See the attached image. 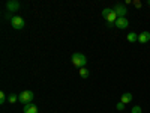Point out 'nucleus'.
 Segmentation results:
<instances>
[{"mask_svg": "<svg viewBox=\"0 0 150 113\" xmlns=\"http://www.w3.org/2000/svg\"><path fill=\"white\" fill-rule=\"evenodd\" d=\"M116 109H117V110H125V104L119 101V103H117V106H116Z\"/></svg>", "mask_w": 150, "mask_h": 113, "instance_id": "17", "label": "nucleus"}, {"mask_svg": "<svg viewBox=\"0 0 150 113\" xmlns=\"http://www.w3.org/2000/svg\"><path fill=\"white\" fill-rule=\"evenodd\" d=\"M80 75H81V79H87V77H89V69H87L86 67L81 68L80 69Z\"/></svg>", "mask_w": 150, "mask_h": 113, "instance_id": "12", "label": "nucleus"}, {"mask_svg": "<svg viewBox=\"0 0 150 113\" xmlns=\"http://www.w3.org/2000/svg\"><path fill=\"white\" fill-rule=\"evenodd\" d=\"M8 98H9V103H11V104H15V103L18 101V95H15V94H11Z\"/></svg>", "mask_w": 150, "mask_h": 113, "instance_id": "13", "label": "nucleus"}, {"mask_svg": "<svg viewBox=\"0 0 150 113\" xmlns=\"http://www.w3.org/2000/svg\"><path fill=\"white\" fill-rule=\"evenodd\" d=\"M11 26L15 30H21L24 26H26V21H24V18L20 17V15H12L11 17Z\"/></svg>", "mask_w": 150, "mask_h": 113, "instance_id": "3", "label": "nucleus"}, {"mask_svg": "<svg viewBox=\"0 0 150 113\" xmlns=\"http://www.w3.org/2000/svg\"><path fill=\"white\" fill-rule=\"evenodd\" d=\"M23 113H38V107L33 103L26 104V106H24V109H23Z\"/></svg>", "mask_w": 150, "mask_h": 113, "instance_id": "9", "label": "nucleus"}, {"mask_svg": "<svg viewBox=\"0 0 150 113\" xmlns=\"http://www.w3.org/2000/svg\"><path fill=\"white\" fill-rule=\"evenodd\" d=\"M131 101H132V94H129V92H125V94L120 97V103H123L125 106L129 104Z\"/></svg>", "mask_w": 150, "mask_h": 113, "instance_id": "10", "label": "nucleus"}, {"mask_svg": "<svg viewBox=\"0 0 150 113\" xmlns=\"http://www.w3.org/2000/svg\"><path fill=\"white\" fill-rule=\"evenodd\" d=\"M143 110H141V107L140 106H135V107H132V113H141Z\"/></svg>", "mask_w": 150, "mask_h": 113, "instance_id": "16", "label": "nucleus"}, {"mask_svg": "<svg viewBox=\"0 0 150 113\" xmlns=\"http://www.w3.org/2000/svg\"><path fill=\"white\" fill-rule=\"evenodd\" d=\"M149 41H150V32H141V33L138 35V42L146 44V42H149Z\"/></svg>", "mask_w": 150, "mask_h": 113, "instance_id": "8", "label": "nucleus"}, {"mask_svg": "<svg viewBox=\"0 0 150 113\" xmlns=\"http://www.w3.org/2000/svg\"><path fill=\"white\" fill-rule=\"evenodd\" d=\"M126 39H128V42H137L138 41V35L135 32H131L129 35H126Z\"/></svg>", "mask_w": 150, "mask_h": 113, "instance_id": "11", "label": "nucleus"}, {"mask_svg": "<svg viewBox=\"0 0 150 113\" xmlns=\"http://www.w3.org/2000/svg\"><path fill=\"white\" fill-rule=\"evenodd\" d=\"M116 26H117V29H126V27L129 26V20H128L126 17H123V18H117Z\"/></svg>", "mask_w": 150, "mask_h": 113, "instance_id": "7", "label": "nucleus"}, {"mask_svg": "<svg viewBox=\"0 0 150 113\" xmlns=\"http://www.w3.org/2000/svg\"><path fill=\"white\" fill-rule=\"evenodd\" d=\"M111 11H112L111 8H105V9L102 11V17H104V18H107V17H108V14H110Z\"/></svg>", "mask_w": 150, "mask_h": 113, "instance_id": "15", "label": "nucleus"}, {"mask_svg": "<svg viewBox=\"0 0 150 113\" xmlns=\"http://www.w3.org/2000/svg\"><path fill=\"white\" fill-rule=\"evenodd\" d=\"M20 8H21V5L17 2V0H9V2L6 3V9L9 12H17Z\"/></svg>", "mask_w": 150, "mask_h": 113, "instance_id": "5", "label": "nucleus"}, {"mask_svg": "<svg viewBox=\"0 0 150 113\" xmlns=\"http://www.w3.org/2000/svg\"><path fill=\"white\" fill-rule=\"evenodd\" d=\"M112 11L117 14V17L119 18H123V17H126V14H128V8L125 6V5H122V3H117L114 8H112Z\"/></svg>", "mask_w": 150, "mask_h": 113, "instance_id": "4", "label": "nucleus"}, {"mask_svg": "<svg viewBox=\"0 0 150 113\" xmlns=\"http://www.w3.org/2000/svg\"><path fill=\"white\" fill-rule=\"evenodd\" d=\"M147 5H149V6H150V0H149V2H147Z\"/></svg>", "mask_w": 150, "mask_h": 113, "instance_id": "19", "label": "nucleus"}, {"mask_svg": "<svg viewBox=\"0 0 150 113\" xmlns=\"http://www.w3.org/2000/svg\"><path fill=\"white\" fill-rule=\"evenodd\" d=\"M134 5H135V6H137V8H141V3H140V2H135V3H134Z\"/></svg>", "mask_w": 150, "mask_h": 113, "instance_id": "18", "label": "nucleus"}, {"mask_svg": "<svg viewBox=\"0 0 150 113\" xmlns=\"http://www.w3.org/2000/svg\"><path fill=\"white\" fill-rule=\"evenodd\" d=\"M33 98H35V94H33L32 91H23V92L18 95V101H21L24 106H26V104L33 103Z\"/></svg>", "mask_w": 150, "mask_h": 113, "instance_id": "2", "label": "nucleus"}, {"mask_svg": "<svg viewBox=\"0 0 150 113\" xmlns=\"http://www.w3.org/2000/svg\"><path fill=\"white\" fill-rule=\"evenodd\" d=\"M71 60H72V65L74 67H77V68H84L86 67V64H87V57L83 54V53H74L72 54V57H71Z\"/></svg>", "mask_w": 150, "mask_h": 113, "instance_id": "1", "label": "nucleus"}, {"mask_svg": "<svg viewBox=\"0 0 150 113\" xmlns=\"http://www.w3.org/2000/svg\"><path fill=\"white\" fill-rule=\"evenodd\" d=\"M5 103H6V94L0 92V104H5Z\"/></svg>", "mask_w": 150, "mask_h": 113, "instance_id": "14", "label": "nucleus"}, {"mask_svg": "<svg viewBox=\"0 0 150 113\" xmlns=\"http://www.w3.org/2000/svg\"><path fill=\"white\" fill-rule=\"evenodd\" d=\"M117 18H119V17H117V14H116L114 11H111L110 14H108V17H107L105 20L108 21V26L111 27V26H116V21H117Z\"/></svg>", "mask_w": 150, "mask_h": 113, "instance_id": "6", "label": "nucleus"}]
</instances>
